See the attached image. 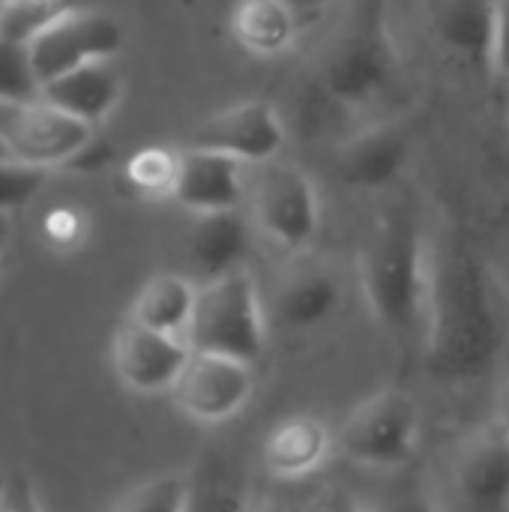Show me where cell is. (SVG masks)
<instances>
[{"instance_id":"6da1fadb","label":"cell","mask_w":509,"mask_h":512,"mask_svg":"<svg viewBox=\"0 0 509 512\" xmlns=\"http://www.w3.org/2000/svg\"><path fill=\"white\" fill-rule=\"evenodd\" d=\"M507 324L489 264L465 243L429 258V312L423 357L441 387H471L501 360Z\"/></svg>"},{"instance_id":"7a4b0ae2","label":"cell","mask_w":509,"mask_h":512,"mask_svg":"<svg viewBox=\"0 0 509 512\" xmlns=\"http://www.w3.org/2000/svg\"><path fill=\"white\" fill-rule=\"evenodd\" d=\"M360 279L372 318L399 342L426 336L429 312V252L414 207L393 204L372 225Z\"/></svg>"},{"instance_id":"3957f363","label":"cell","mask_w":509,"mask_h":512,"mask_svg":"<svg viewBox=\"0 0 509 512\" xmlns=\"http://www.w3.org/2000/svg\"><path fill=\"white\" fill-rule=\"evenodd\" d=\"M396 72L390 0H345L339 21L312 60L315 93L333 108L360 111L393 87Z\"/></svg>"},{"instance_id":"277c9868","label":"cell","mask_w":509,"mask_h":512,"mask_svg":"<svg viewBox=\"0 0 509 512\" xmlns=\"http://www.w3.org/2000/svg\"><path fill=\"white\" fill-rule=\"evenodd\" d=\"M243 207L249 222L288 252L306 249L318 234L321 207L315 183L300 165L279 156L246 165Z\"/></svg>"},{"instance_id":"5b68a950","label":"cell","mask_w":509,"mask_h":512,"mask_svg":"<svg viewBox=\"0 0 509 512\" xmlns=\"http://www.w3.org/2000/svg\"><path fill=\"white\" fill-rule=\"evenodd\" d=\"M192 351L255 363L264 354V312L255 279L246 270L198 285L186 330Z\"/></svg>"},{"instance_id":"8992f818","label":"cell","mask_w":509,"mask_h":512,"mask_svg":"<svg viewBox=\"0 0 509 512\" xmlns=\"http://www.w3.org/2000/svg\"><path fill=\"white\" fill-rule=\"evenodd\" d=\"M420 426V402L408 390L390 387L369 396L348 414L339 429V450L363 468L393 471L414 459L420 447Z\"/></svg>"},{"instance_id":"52a82bcc","label":"cell","mask_w":509,"mask_h":512,"mask_svg":"<svg viewBox=\"0 0 509 512\" xmlns=\"http://www.w3.org/2000/svg\"><path fill=\"white\" fill-rule=\"evenodd\" d=\"M90 138V123L60 111L42 96L24 102H0V144L18 162L63 168Z\"/></svg>"},{"instance_id":"ba28073f","label":"cell","mask_w":509,"mask_h":512,"mask_svg":"<svg viewBox=\"0 0 509 512\" xmlns=\"http://www.w3.org/2000/svg\"><path fill=\"white\" fill-rule=\"evenodd\" d=\"M120 48L123 27L117 24V18L90 6L69 12L27 45L39 87L87 63L111 60Z\"/></svg>"},{"instance_id":"9c48e42d","label":"cell","mask_w":509,"mask_h":512,"mask_svg":"<svg viewBox=\"0 0 509 512\" xmlns=\"http://www.w3.org/2000/svg\"><path fill=\"white\" fill-rule=\"evenodd\" d=\"M252 390H255L252 363L192 351L183 375L171 387V396L189 420L219 426L246 408Z\"/></svg>"},{"instance_id":"30bf717a","label":"cell","mask_w":509,"mask_h":512,"mask_svg":"<svg viewBox=\"0 0 509 512\" xmlns=\"http://www.w3.org/2000/svg\"><path fill=\"white\" fill-rule=\"evenodd\" d=\"M189 147L216 150L240 159L243 165L276 159L285 147V126L273 102L267 99H243L210 117H204Z\"/></svg>"},{"instance_id":"8fae6325","label":"cell","mask_w":509,"mask_h":512,"mask_svg":"<svg viewBox=\"0 0 509 512\" xmlns=\"http://www.w3.org/2000/svg\"><path fill=\"white\" fill-rule=\"evenodd\" d=\"M450 489L468 512H509V435L501 426L477 429L456 444Z\"/></svg>"},{"instance_id":"7c38bea8","label":"cell","mask_w":509,"mask_h":512,"mask_svg":"<svg viewBox=\"0 0 509 512\" xmlns=\"http://www.w3.org/2000/svg\"><path fill=\"white\" fill-rule=\"evenodd\" d=\"M192 348L183 336L147 330L135 321L120 327L114 336L111 360L117 378L135 393H162L177 384Z\"/></svg>"},{"instance_id":"4fadbf2b","label":"cell","mask_w":509,"mask_h":512,"mask_svg":"<svg viewBox=\"0 0 509 512\" xmlns=\"http://www.w3.org/2000/svg\"><path fill=\"white\" fill-rule=\"evenodd\" d=\"M414 153L411 135L399 123H378L345 138L333 153V174L360 192L387 189L408 168Z\"/></svg>"},{"instance_id":"5bb4252c","label":"cell","mask_w":509,"mask_h":512,"mask_svg":"<svg viewBox=\"0 0 509 512\" xmlns=\"http://www.w3.org/2000/svg\"><path fill=\"white\" fill-rule=\"evenodd\" d=\"M252 234L249 216L240 210H216V213H195V222L186 234V261L195 279L213 282L228 273L246 270Z\"/></svg>"},{"instance_id":"9a60e30c","label":"cell","mask_w":509,"mask_h":512,"mask_svg":"<svg viewBox=\"0 0 509 512\" xmlns=\"http://www.w3.org/2000/svg\"><path fill=\"white\" fill-rule=\"evenodd\" d=\"M243 174L246 165L234 156L186 147L180 150V174L174 201L192 213L240 210L243 207Z\"/></svg>"},{"instance_id":"2e32d148","label":"cell","mask_w":509,"mask_h":512,"mask_svg":"<svg viewBox=\"0 0 509 512\" xmlns=\"http://www.w3.org/2000/svg\"><path fill=\"white\" fill-rule=\"evenodd\" d=\"M495 0H432L429 30L435 42L456 60L489 66L492 57Z\"/></svg>"},{"instance_id":"e0dca14e","label":"cell","mask_w":509,"mask_h":512,"mask_svg":"<svg viewBox=\"0 0 509 512\" xmlns=\"http://www.w3.org/2000/svg\"><path fill=\"white\" fill-rule=\"evenodd\" d=\"M330 453V432L318 417H285L264 438V468L279 480H297L324 465Z\"/></svg>"},{"instance_id":"ac0fdd59","label":"cell","mask_w":509,"mask_h":512,"mask_svg":"<svg viewBox=\"0 0 509 512\" xmlns=\"http://www.w3.org/2000/svg\"><path fill=\"white\" fill-rule=\"evenodd\" d=\"M39 96L57 105L60 111L96 126L117 108L123 84L120 75L108 66V60H96L42 84Z\"/></svg>"},{"instance_id":"d6986e66","label":"cell","mask_w":509,"mask_h":512,"mask_svg":"<svg viewBox=\"0 0 509 512\" xmlns=\"http://www.w3.org/2000/svg\"><path fill=\"white\" fill-rule=\"evenodd\" d=\"M231 33L246 54L279 57L300 33V12L291 0H237Z\"/></svg>"},{"instance_id":"ffe728a7","label":"cell","mask_w":509,"mask_h":512,"mask_svg":"<svg viewBox=\"0 0 509 512\" xmlns=\"http://www.w3.org/2000/svg\"><path fill=\"white\" fill-rule=\"evenodd\" d=\"M342 303L339 279L324 267H303L291 273L276 291V318L288 330H315Z\"/></svg>"},{"instance_id":"44dd1931","label":"cell","mask_w":509,"mask_h":512,"mask_svg":"<svg viewBox=\"0 0 509 512\" xmlns=\"http://www.w3.org/2000/svg\"><path fill=\"white\" fill-rule=\"evenodd\" d=\"M195 300H198V285L192 279L180 273H159L150 282H144V288L138 291L129 321L156 333L183 336L189 330Z\"/></svg>"},{"instance_id":"7402d4cb","label":"cell","mask_w":509,"mask_h":512,"mask_svg":"<svg viewBox=\"0 0 509 512\" xmlns=\"http://www.w3.org/2000/svg\"><path fill=\"white\" fill-rule=\"evenodd\" d=\"M186 512H252L243 468L228 453H207L189 474Z\"/></svg>"},{"instance_id":"603a6c76","label":"cell","mask_w":509,"mask_h":512,"mask_svg":"<svg viewBox=\"0 0 509 512\" xmlns=\"http://www.w3.org/2000/svg\"><path fill=\"white\" fill-rule=\"evenodd\" d=\"M87 6L84 0H9L0 18V36L30 45L42 30L66 18L69 12Z\"/></svg>"},{"instance_id":"cb8c5ba5","label":"cell","mask_w":509,"mask_h":512,"mask_svg":"<svg viewBox=\"0 0 509 512\" xmlns=\"http://www.w3.org/2000/svg\"><path fill=\"white\" fill-rule=\"evenodd\" d=\"M177 174H180V153L168 147H144L126 165V177L132 189H138L141 195H153V198L156 195L174 198Z\"/></svg>"},{"instance_id":"d4e9b609","label":"cell","mask_w":509,"mask_h":512,"mask_svg":"<svg viewBox=\"0 0 509 512\" xmlns=\"http://www.w3.org/2000/svg\"><path fill=\"white\" fill-rule=\"evenodd\" d=\"M39 90L42 87L36 81L27 45L0 36V102L36 99Z\"/></svg>"},{"instance_id":"484cf974","label":"cell","mask_w":509,"mask_h":512,"mask_svg":"<svg viewBox=\"0 0 509 512\" xmlns=\"http://www.w3.org/2000/svg\"><path fill=\"white\" fill-rule=\"evenodd\" d=\"M189 474H165L135 489L117 512H186Z\"/></svg>"},{"instance_id":"4316f807","label":"cell","mask_w":509,"mask_h":512,"mask_svg":"<svg viewBox=\"0 0 509 512\" xmlns=\"http://www.w3.org/2000/svg\"><path fill=\"white\" fill-rule=\"evenodd\" d=\"M51 168L27 165L12 156H0V213H15L48 183Z\"/></svg>"},{"instance_id":"83f0119b","label":"cell","mask_w":509,"mask_h":512,"mask_svg":"<svg viewBox=\"0 0 509 512\" xmlns=\"http://www.w3.org/2000/svg\"><path fill=\"white\" fill-rule=\"evenodd\" d=\"M0 512H39L33 483L21 471L0 477Z\"/></svg>"},{"instance_id":"f1b7e54d","label":"cell","mask_w":509,"mask_h":512,"mask_svg":"<svg viewBox=\"0 0 509 512\" xmlns=\"http://www.w3.org/2000/svg\"><path fill=\"white\" fill-rule=\"evenodd\" d=\"M489 69L509 78V0H495V27H492V57Z\"/></svg>"},{"instance_id":"f546056e","label":"cell","mask_w":509,"mask_h":512,"mask_svg":"<svg viewBox=\"0 0 509 512\" xmlns=\"http://www.w3.org/2000/svg\"><path fill=\"white\" fill-rule=\"evenodd\" d=\"M114 162V150H111V144H105V141H99L96 135L63 165L66 171H102V168H108Z\"/></svg>"},{"instance_id":"4dcf8cb0","label":"cell","mask_w":509,"mask_h":512,"mask_svg":"<svg viewBox=\"0 0 509 512\" xmlns=\"http://www.w3.org/2000/svg\"><path fill=\"white\" fill-rule=\"evenodd\" d=\"M45 234L54 243H75L81 234V219L72 210H51L45 219Z\"/></svg>"},{"instance_id":"1f68e13d","label":"cell","mask_w":509,"mask_h":512,"mask_svg":"<svg viewBox=\"0 0 509 512\" xmlns=\"http://www.w3.org/2000/svg\"><path fill=\"white\" fill-rule=\"evenodd\" d=\"M387 512H438V507L426 498V495H420V492H408V495H402L399 501H393Z\"/></svg>"},{"instance_id":"d6a6232c","label":"cell","mask_w":509,"mask_h":512,"mask_svg":"<svg viewBox=\"0 0 509 512\" xmlns=\"http://www.w3.org/2000/svg\"><path fill=\"white\" fill-rule=\"evenodd\" d=\"M495 426H501L509 435V378L501 384L498 399H495Z\"/></svg>"},{"instance_id":"836d02e7","label":"cell","mask_w":509,"mask_h":512,"mask_svg":"<svg viewBox=\"0 0 509 512\" xmlns=\"http://www.w3.org/2000/svg\"><path fill=\"white\" fill-rule=\"evenodd\" d=\"M318 512H366L354 498H348V495H333L324 507Z\"/></svg>"},{"instance_id":"e575fe53","label":"cell","mask_w":509,"mask_h":512,"mask_svg":"<svg viewBox=\"0 0 509 512\" xmlns=\"http://www.w3.org/2000/svg\"><path fill=\"white\" fill-rule=\"evenodd\" d=\"M12 231H15L12 213H0V255L6 252V246H9V240H12Z\"/></svg>"},{"instance_id":"d590c367","label":"cell","mask_w":509,"mask_h":512,"mask_svg":"<svg viewBox=\"0 0 509 512\" xmlns=\"http://www.w3.org/2000/svg\"><path fill=\"white\" fill-rule=\"evenodd\" d=\"M291 3L297 6L300 15H306V12H321V9H327V6H333L339 0H291Z\"/></svg>"},{"instance_id":"8d00e7d4","label":"cell","mask_w":509,"mask_h":512,"mask_svg":"<svg viewBox=\"0 0 509 512\" xmlns=\"http://www.w3.org/2000/svg\"><path fill=\"white\" fill-rule=\"evenodd\" d=\"M6 3H9V0H0V18H3V12H6Z\"/></svg>"},{"instance_id":"74e56055","label":"cell","mask_w":509,"mask_h":512,"mask_svg":"<svg viewBox=\"0 0 509 512\" xmlns=\"http://www.w3.org/2000/svg\"><path fill=\"white\" fill-rule=\"evenodd\" d=\"M0 156H9V153H6V147H3V144H0Z\"/></svg>"},{"instance_id":"f35d334b","label":"cell","mask_w":509,"mask_h":512,"mask_svg":"<svg viewBox=\"0 0 509 512\" xmlns=\"http://www.w3.org/2000/svg\"><path fill=\"white\" fill-rule=\"evenodd\" d=\"M507 120H509V99H507Z\"/></svg>"}]
</instances>
